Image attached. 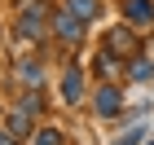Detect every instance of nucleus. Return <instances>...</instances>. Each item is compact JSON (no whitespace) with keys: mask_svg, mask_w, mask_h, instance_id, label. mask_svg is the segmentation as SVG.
Listing matches in <instances>:
<instances>
[{"mask_svg":"<svg viewBox=\"0 0 154 145\" xmlns=\"http://www.w3.org/2000/svg\"><path fill=\"white\" fill-rule=\"evenodd\" d=\"M48 22H53V35H57L62 44H79V40H84V26H88L79 13H71V9H57Z\"/></svg>","mask_w":154,"mask_h":145,"instance_id":"nucleus-1","label":"nucleus"},{"mask_svg":"<svg viewBox=\"0 0 154 145\" xmlns=\"http://www.w3.org/2000/svg\"><path fill=\"white\" fill-rule=\"evenodd\" d=\"M44 13H48V9H44V0H35V5L18 18L13 35H22V40H40V35H44Z\"/></svg>","mask_w":154,"mask_h":145,"instance_id":"nucleus-2","label":"nucleus"},{"mask_svg":"<svg viewBox=\"0 0 154 145\" xmlns=\"http://www.w3.org/2000/svg\"><path fill=\"white\" fill-rule=\"evenodd\" d=\"M93 106H97V114H101V119H115L119 110H123V97H119V88H115V84H101Z\"/></svg>","mask_w":154,"mask_h":145,"instance_id":"nucleus-3","label":"nucleus"},{"mask_svg":"<svg viewBox=\"0 0 154 145\" xmlns=\"http://www.w3.org/2000/svg\"><path fill=\"white\" fill-rule=\"evenodd\" d=\"M123 18L137 31H145V26H154V5L150 0H123Z\"/></svg>","mask_w":154,"mask_h":145,"instance_id":"nucleus-4","label":"nucleus"},{"mask_svg":"<svg viewBox=\"0 0 154 145\" xmlns=\"http://www.w3.org/2000/svg\"><path fill=\"white\" fill-rule=\"evenodd\" d=\"M106 48L110 53H137V31H132V26H110L106 31Z\"/></svg>","mask_w":154,"mask_h":145,"instance_id":"nucleus-5","label":"nucleus"},{"mask_svg":"<svg viewBox=\"0 0 154 145\" xmlns=\"http://www.w3.org/2000/svg\"><path fill=\"white\" fill-rule=\"evenodd\" d=\"M62 101H66V106H79L84 101V75H79V66H66V75H62Z\"/></svg>","mask_w":154,"mask_h":145,"instance_id":"nucleus-6","label":"nucleus"},{"mask_svg":"<svg viewBox=\"0 0 154 145\" xmlns=\"http://www.w3.org/2000/svg\"><path fill=\"white\" fill-rule=\"evenodd\" d=\"M5 128H9V132L18 136V141H26V136H35V132H31V110H13Z\"/></svg>","mask_w":154,"mask_h":145,"instance_id":"nucleus-7","label":"nucleus"},{"mask_svg":"<svg viewBox=\"0 0 154 145\" xmlns=\"http://www.w3.org/2000/svg\"><path fill=\"white\" fill-rule=\"evenodd\" d=\"M128 79H132V84H145V79H154V66L141 57V53H132V57H128Z\"/></svg>","mask_w":154,"mask_h":145,"instance_id":"nucleus-8","label":"nucleus"},{"mask_svg":"<svg viewBox=\"0 0 154 145\" xmlns=\"http://www.w3.org/2000/svg\"><path fill=\"white\" fill-rule=\"evenodd\" d=\"M93 71L101 75V79H115V75H119V53L101 48V53H97V62H93Z\"/></svg>","mask_w":154,"mask_h":145,"instance_id":"nucleus-9","label":"nucleus"},{"mask_svg":"<svg viewBox=\"0 0 154 145\" xmlns=\"http://www.w3.org/2000/svg\"><path fill=\"white\" fill-rule=\"evenodd\" d=\"M13 75H18V79H22L26 88H40V79H44L40 62H18V66H13Z\"/></svg>","mask_w":154,"mask_h":145,"instance_id":"nucleus-10","label":"nucleus"},{"mask_svg":"<svg viewBox=\"0 0 154 145\" xmlns=\"http://www.w3.org/2000/svg\"><path fill=\"white\" fill-rule=\"evenodd\" d=\"M66 9H71V13H79L84 22H93L97 13H101V0H66Z\"/></svg>","mask_w":154,"mask_h":145,"instance_id":"nucleus-11","label":"nucleus"},{"mask_svg":"<svg viewBox=\"0 0 154 145\" xmlns=\"http://www.w3.org/2000/svg\"><path fill=\"white\" fill-rule=\"evenodd\" d=\"M35 145H66V136H62V128H40Z\"/></svg>","mask_w":154,"mask_h":145,"instance_id":"nucleus-12","label":"nucleus"},{"mask_svg":"<svg viewBox=\"0 0 154 145\" xmlns=\"http://www.w3.org/2000/svg\"><path fill=\"white\" fill-rule=\"evenodd\" d=\"M22 110L40 114V110H44V92H40V88H26V97H22Z\"/></svg>","mask_w":154,"mask_h":145,"instance_id":"nucleus-13","label":"nucleus"},{"mask_svg":"<svg viewBox=\"0 0 154 145\" xmlns=\"http://www.w3.org/2000/svg\"><path fill=\"white\" fill-rule=\"evenodd\" d=\"M145 132H150V128H132V132L119 136V145H141V141H145Z\"/></svg>","mask_w":154,"mask_h":145,"instance_id":"nucleus-14","label":"nucleus"},{"mask_svg":"<svg viewBox=\"0 0 154 145\" xmlns=\"http://www.w3.org/2000/svg\"><path fill=\"white\" fill-rule=\"evenodd\" d=\"M0 145H18V136H13L9 128H0Z\"/></svg>","mask_w":154,"mask_h":145,"instance_id":"nucleus-15","label":"nucleus"}]
</instances>
